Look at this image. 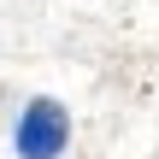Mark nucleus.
<instances>
[{"mask_svg":"<svg viewBox=\"0 0 159 159\" xmlns=\"http://www.w3.org/2000/svg\"><path fill=\"white\" fill-rule=\"evenodd\" d=\"M77 118L59 94H30L12 118V159H65Z\"/></svg>","mask_w":159,"mask_h":159,"instance_id":"f257e3e1","label":"nucleus"},{"mask_svg":"<svg viewBox=\"0 0 159 159\" xmlns=\"http://www.w3.org/2000/svg\"><path fill=\"white\" fill-rule=\"evenodd\" d=\"M0 106H6V89H0Z\"/></svg>","mask_w":159,"mask_h":159,"instance_id":"f03ea898","label":"nucleus"}]
</instances>
